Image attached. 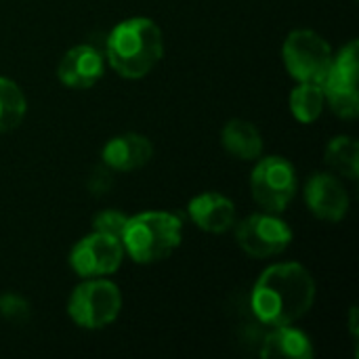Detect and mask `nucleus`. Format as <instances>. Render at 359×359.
I'll return each instance as SVG.
<instances>
[{
    "mask_svg": "<svg viewBox=\"0 0 359 359\" xmlns=\"http://www.w3.org/2000/svg\"><path fill=\"white\" fill-rule=\"evenodd\" d=\"M151 156H154L151 141L147 137L135 135V133L114 137L103 147L105 164L111 166L114 170H124V172L145 166L151 160Z\"/></svg>",
    "mask_w": 359,
    "mask_h": 359,
    "instance_id": "13",
    "label": "nucleus"
},
{
    "mask_svg": "<svg viewBox=\"0 0 359 359\" xmlns=\"http://www.w3.org/2000/svg\"><path fill=\"white\" fill-rule=\"evenodd\" d=\"M261 358L311 359L313 358V345H311V339L303 330L292 328L290 324L288 326H278L263 341Z\"/></svg>",
    "mask_w": 359,
    "mask_h": 359,
    "instance_id": "14",
    "label": "nucleus"
},
{
    "mask_svg": "<svg viewBox=\"0 0 359 359\" xmlns=\"http://www.w3.org/2000/svg\"><path fill=\"white\" fill-rule=\"evenodd\" d=\"M0 316L11 322H25L29 316V307L19 294H2L0 297Z\"/></svg>",
    "mask_w": 359,
    "mask_h": 359,
    "instance_id": "20",
    "label": "nucleus"
},
{
    "mask_svg": "<svg viewBox=\"0 0 359 359\" xmlns=\"http://www.w3.org/2000/svg\"><path fill=\"white\" fill-rule=\"evenodd\" d=\"M324 103H326L324 88L322 84L316 82H301L290 93V111L303 124L316 122L324 111Z\"/></svg>",
    "mask_w": 359,
    "mask_h": 359,
    "instance_id": "16",
    "label": "nucleus"
},
{
    "mask_svg": "<svg viewBox=\"0 0 359 359\" xmlns=\"http://www.w3.org/2000/svg\"><path fill=\"white\" fill-rule=\"evenodd\" d=\"M358 40H351L332 59L330 72L322 82L324 97L328 99L332 111L341 118H355L359 114L358 72H359Z\"/></svg>",
    "mask_w": 359,
    "mask_h": 359,
    "instance_id": "7",
    "label": "nucleus"
},
{
    "mask_svg": "<svg viewBox=\"0 0 359 359\" xmlns=\"http://www.w3.org/2000/svg\"><path fill=\"white\" fill-rule=\"evenodd\" d=\"M223 147L238 160H257L263 154V137L259 128L246 120H231L221 133Z\"/></svg>",
    "mask_w": 359,
    "mask_h": 359,
    "instance_id": "15",
    "label": "nucleus"
},
{
    "mask_svg": "<svg viewBox=\"0 0 359 359\" xmlns=\"http://www.w3.org/2000/svg\"><path fill=\"white\" fill-rule=\"evenodd\" d=\"M326 162L347 179H358L359 145L353 137H334L326 147Z\"/></svg>",
    "mask_w": 359,
    "mask_h": 359,
    "instance_id": "17",
    "label": "nucleus"
},
{
    "mask_svg": "<svg viewBox=\"0 0 359 359\" xmlns=\"http://www.w3.org/2000/svg\"><path fill=\"white\" fill-rule=\"evenodd\" d=\"M282 55L286 69L294 80L316 84L324 82L334 59L330 44L311 29L292 32L284 42Z\"/></svg>",
    "mask_w": 359,
    "mask_h": 359,
    "instance_id": "5",
    "label": "nucleus"
},
{
    "mask_svg": "<svg viewBox=\"0 0 359 359\" xmlns=\"http://www.w3.org/2000/svg\"><path fill=\"white\" fill-rule=\"evenodd\" d=\"M191 221L208 233H223L236 225V206L229 198L208 191L189 202Z\"/></svg>",
    "mask_w": 359,
    "mask_h": 359,
    "instance_id": "12",
    "label": "nucleus"
},
{
    "mask_svg": "<svg viewBox=\"0 0 359 359\" xmlns=\"http://www.w3.org/2000/svg\"><path fill=\"white\" fill-rule=\"evenodd\" d=\"M25 109L27 103L21 88L8 78H0V133L17 128L25 118Z\"/></svg>",
    "mask_w": 359,
    "mask_h": 359,
    "instance_id": "18",
    "label": "nucleus"
},
{
    "mask_svg": "<svg viewBox=\"0 0 359 359\" xmlns=\"http://www.w3.org/2000/svg\"><path fill=\"white\" fill-rule=\"evenodd\" d=\"M316 301V282L299 263H280L263 271L250 297L252 313L265 326L278 328L301 320Z\"/></svg>",
    "mask_w": 359,
    "mask_h": 359,
    "instance_id": "1",
    "label": "nucleus"
},
{
    "mask_svg": "<svg viewBox=\"0 0 359 359\" xmlns=\"http://www.w3.org/2000/svg\"><path fill=\"white\" fill-rule=\"evenodd\" d=\"M107 61L122 78H143L164 55L162 29L147 17L120 21L107 38Z\"/></svg>",
    "mask_w": 359,
    "mask_h": 359,
    "instance_id": "2",
    "label": "nucleus"
},
{
    "mask_svg": "<svg viewBox=\"0 0 359 359\" xmlns=\"http://www.w3.org/2000/svg\"><path fill=\"white\" fill-rule=\"evenodd\" d=\"M103 69H105L103 55L90 44H80L69 48L61 57L57 76L69 88H90L93 84L99 82Z\"/></svg>",
    "mask_w": 359,
    "mask_h": 359,
    "instance_id": "11",
    "label": "nucleus"
},
{
    "mask_svg": "<svg viewBox=\"0 0 359 359\" xmlns=\"http://www.w3.org/2000/svg\"><path fill=\"white\" fill-rule=\"evenodd\" d=\"M305 200L309 210L324 221H341L349 210V196L339 177L328 172H316L307 187Z\"/></svg>",
    "mask_w": 359,
    "mask_h": 359,
    "instance_id": "10",
    "label": "nucleus"
},
{
    "mask_svg": "<svg viewBox=\"0 0 359 359\" xmlns=\"http://www.w3.org/2000/svg\"><path fill=\"white\" fill-rule=\"evenodd\" d=\"M250 189L257 204H261L267 212L278 215L297 194V170L282 156L263 158L252 170Z\"/></svg>",
    "mask_w": 359,
    "mask_h": 359,
    "instance_id": "6",
    "label": "nucleus"
},
{
    "mask_svg": "<svg viewBox=\"0 0 359 359\" xmlns=\"http://www.w3.org/2000/svg\"><path fill=\"white\" fill-rule=\"evenodd\" d=\"M122 309V294L114 282L88 280L80 284L67 303L69 318L84 330H101L109 326Z\"/></svg>",
    "mask_w": 359,
    "mask_h": 359,
    "instance_id": "4",
    "label": "nucleus"
},
{
    "mask_svg": "<svg viewBox=\"0 0 359 359\" xmlns=\"http://www.w3.org/2000/svg\"><path fill=\"white\" fill-rule=\"evenodd\" d=\"M236 238L240 248L252 259H269L284 252L292 242L290 227L278 219L273 212L252 215L244 219L238 229Z\"/></svg>",
    "mask_w": 359,
    "mask_h": 359,
    "instance_id": "8",
    "label": "nucleus"
},
{
    "mask_svg": "<svg viewBox=\"0 0 359 359\" xmlns=\"http://www.w3.org/2000/svg\"><path fill=\"white\" fill-rule=\"evenodd\" d=\"M126 215L118 212V210H105L101 215H97L95 219V231L99 233H107V236H114V238H120L122 236V229L126 225Z\"/></svg>",
    "mask_w": 359,
    "mask_h": 359,
    "instance_id": "19",
    "label": "nucleus"
},
{
    "mask_svg": "<svg viewBox=\"0 0 359 359\" xmlns=\"http://www.w3.org/2000/svg\"><path fill=\"white\" fill-rule=\"evenodd\" d=\"M181 238L183 225L177 215L151 210L128 217L120 242L133 261L149 265L172 255L179 248Z\"/></svg>",
    "mask_w": 359,
    "mask_h": 359,
    "instance_id": "3",
    "label": "nucleus"
},
{
    "mask_svg": "<svg viewBox=\"0 0 359 359\" xmlns=\"http://www.w3.org/2000/svg\"><path fill=\"white\" fill-rule=\"evenodd\" d=\"M122 259L124 246L120 238L95 231L74 246L69 255V265L82 278H99L118 271Z\"/></svg>",
    "mask_w": 359,
    "mask_h": 359,
    "instance_id": "9",
    "label": "nucleus"
}]
</instances>
